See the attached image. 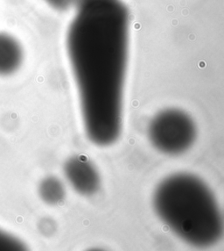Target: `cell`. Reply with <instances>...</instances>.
<instances>
[{
	"mask_svg": "<svg viewBox=\"0 0 224 251\" xmlns=\"http://www.w3.org/2000/svg\"><path fill=\"white\" fill-rule=\"evenodd\" d=\"M129 23L120 0H103L78 7L67 33L84 129L98 146L112 145L120 135Z\"/></svg>",
	"mask_w": 224,
	"mask_h": 251,
	"instance_id": "obj_1",
	"label": "cell"
},
{
	"mask_svg": "<svg viewBox=\"0 0 224 251\" xmlns=\"http://www.w3.org/2000/svg\"><path fill=\"white\" fill-rule=\"evenodd\" d=\"M158 217L179 238L196 248L211 247L224 234V219L203 180L179 172L162 180L154 191Z\"/></svg>",
	"mask_w": 224,
	"mask_h": 251,
	"instance_id": "obj_2",
	"label": "cell"
},
{
	"mask_svg": "<svg viewBox=\"0 0 224 251\" xmlns=\"http://www.w3.org/2000/svg\"><path fill=\"white\" fill-rule=\"evenodd\" d=\"M197 134L195 122L179 109L163 110L151 121L148 136L153 146L165 155H181L191 148Z\"/></svg>",
	"mask_w": 224,
	"mask_h": 251,
	"instance_id": "obj_3",
	"label": "cell"
},
{
	"mask_svg": "<svg viewBox=\"0 0 224 251\" xmlns=\"http://www.w3.org/2000/svg\"><path fill=\"white\" fill-rule=\"evenodd\" d=\"M67 179L77 193L90 196L99 190L101 179L95 165L83 155L71 157L65 164Z\"/></svg>",
	"mask_w": 224,
	"mask_h": 251,
	"instance_id": "obj_4",
	"label": "cell"
},
{
	"mask_svg": "<svg viewBox=\"0 0 224 251\" xmlns=\"http://www.w3.org/2000/svg\"><path fill=\"white\" fill-rule=\"evenodd\" d=\"M24 60L21 42L12 34L0 32V76L13 75L20 70Z\"/></svg>",
	"mask_w": 224,
	"mask_h": 251,
	"instance_id": "obj_5",
	"label": "cell"
},
{
	"mask_svg": "<svg viewBox=\"0 0 224 251\" xmlns=\"http://www.w3.org/2000/svg\"><path fill=\"white\" fill-rule=\"evenodd\" d=\"M40 196L49 205H57L63 201L65 196V190L62 182L54 176L43 179L39 188Z\"/></svg>",
	"mask_w": 224,
	"mask_h": 251,
	"instance_id": "obj_6",
	"label": "cell"
},
{
	"mask_svg": "<svg viewBox=\"0 0 224 251\" xmlns=\"http://www.w3.org/2000/svg\"><path fill=\"white\" fill-rule=\"evenodd\" d=\"M24 248L25 245L20 239L0 228V251H21Z\"/></svg>",
	"mask_w": 224,
	"mask_h": 251,
	"instance_id": "obj_7",
	"label": "cell"
},
{
	"mask_svg": "<svg viewBox=\"0 0 224 251\" xmlns=\"http://www.w3.org/2000/svg\"><path fill=\"white\" fill-rule=\"evenodd\" d=\"M51 8L58 12H64L75 4V0H43Z\"/></svg>",
	"mask_w": 224,
	"mask_h": 251,
	"instance_id": "obj_8",
	"label": "cell"
},
{
	"mask_svg": "<svg viewBox=\"0 0 224 251\" xmlns=\"http://www.w3.org/2000/svg\"><path fill=\"white\" fill-rule=\"evenodd\" d=\"M99 1H103V0H75V4L77 7H81L85 4H91Z\"/></svg>",
	"mask_w": 224,
	"mask_h": 251,
	"instance_id": "obj_9",
	"label": "cell"
}]
</instances>
